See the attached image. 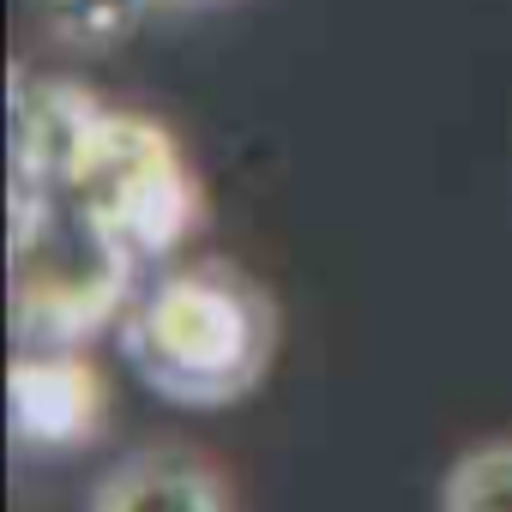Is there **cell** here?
Returning <instances> with one entry per match:
<instances>
[{
	"label": "cell",
	"instance_id": "1",
	"mask_svg": "<svg viewBox=\"0 0 512 512\" xmlns=\"http://www.w3.org/2000/svg\"><path fill=\"white\" fill-rule=\"evenodd\" d=\"M127 368L181 410H229L272 374L278 302L235 260H163L115 320Z\"/></svg>",
	"mask_w": 512,
	"mask_h": 512
},
{
	"label": "cell",
	"instance_id": "2",
	"mask_svg": "<svg viewBox=\"0 0 512 512\" xmlns=\"http://www.w3.org/2000/svg\"><path fill=\"white\" fill-rule=\"evenodd\" d=\"M7 302L19 344H91L115 326L145 260L61 187H7Z\"/></svg>",
	"mask_w": 512,
	"mask_h": 512
},
{
	"label": "cell",
	"instance_id": "3",
	"mask_svg": "<svg viewBox=\"0 0 512 512\" xmlns=\"http://www.w3.org/2000/svg\"><path fill=\"white\" fill-rule=\"evenodd\" d=\"M61 193H73L145 266L175 260L205 223V187H199L175 127L145 109L103 103Z\"/></svg>",
	"mask_w": 512,
	"mask_h": 512
},
{
	"label": "cell",
	"instance_id": "4",
	"mask_svg": "<svg viewBox=\"0 0 512 512\" xmlns=\"http://www.w3.org/2000/svg\"><path fill=\"white\" fill-rule=\"evenodd\" d=\"M7 428L25 452H85L109 428V380L85 344H19L7 368Z\"/></svg>",
	"mask_w": 512,
	"mask_h": 512
},
{
	"label": "cell",
	"instance_id": "5",
	"mask_svg": "<svg viewBox=\"0 0 512 512\" xmlns=\"http://www.w3.org/2000/svg\"><path fill=\"white\" fill-rule=\"evenodd\" d=\"M103 97L85 91L79 79H55V73H31L13 67V187H67V169L97 121Z\"/></svg>",
	"mask_w": 512,
	"mask_h": 512
},
{
	"label": "cell",
	"instance_id": "6",
	"mask_svg": "<svg viewBox=\"0 0 512 512\" xmlns=\"http://www.w3.org/2000/svg\"><path fill=\"white\" fill-rule=\"evenodd\" d=\"M85 512H235V488L205 452L181 440H157L115 458L91 482Z\"/></svg>",
	"mask_w": 512,
	"mask_h": 512
},
{
	"label": "cell",
	"instance_id": "7",
	"mask_svg": "<svg viewBox=\"0 0 512 512\" xmlns=\"http://www.w3.org/2000/svg\"><path fill=\"white\" fill-rule=\"evenodd\" d=\"M25 7H31L37 31L55 49H73V55L121 49L127 37L145 31V19L163 13L157 0H25Z\"/></svg>",
	"mask_w": 512,
	"mask_h": 512
},
{
	"label": "cell",
	"instance_id": "8",
	"mask_svg": "<svg viewBox=\"0 0 512 512\" xmlns=\"http://www.w3.org/2000/svg\"><path fill=\"white\" fill-rule=\"evenodd\" d=\"M440 512H512V434H488L446 464Z\"/></svg>",
	"mask_w": 512,
	"mask_h": 512
},
{
	"label": "cell",
	"instance_id": "9",
	"mask_svg": "<svg viewBox=\"0 0 512 512\" xmlns=\"http://www.w3.org/2000/svg\"><path fill=\"white\" fill-rule=\"evenodd\" d=\"M163 13H205V7H223V0H157Z\"/></svg>",
	"mask_w": 512,
	"mask_h": 512
}]
</instances>
